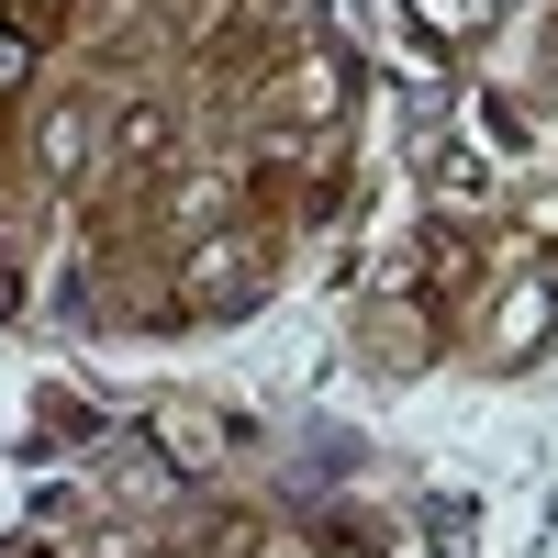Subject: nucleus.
I'll return each instance as SVG.
<instances>
[{
	"label": "nucleus",
	"instance_id": "nucleus-7",
	"mask_svg": "<svg viewBox=\"0 0 558 558\" xmlns=\"http://www.w3.org/2000/svg\"><path fill=\"white\" fill-rule=\"evenodd\" d=\"M23 12H34V23H45V12H68V0H23Z\"/></svg>",
	"mask_w": 558,
	"mask_h": 558
},
{
	"label": "nucleus",
	"instance_id": "nucleus-5",
	"mask_svg": "<svg viewBox=\"0 0 558 558\" xmlns=\"http://www.w3.org/2000/svg\"><path fill=\"white\" fill-rule=\"evenodd\" d=\"M23 68H34V34H0V89H23Z\"/></svg>",
	"mask_w": 558,
	"mask_h": 558
},
{
	"label": "nucleus",
	"instance_id": "nucleus-2",
	"mask_svg": "<svg viewBox=\"0 0 558 558\" xmlns=\"http://www.w3.org/2000/svg\"><path fill=\"white\" fill-rule=\"evenodd\" d=\"M78 157H89V101H68V112H45V168L68 179Z\"/></svg>",
	"mask_w": 558,
	"mask_h": 558
},
{
	"label": "nucleus",
	"instance_id": "nucleus-4",
	"mask_svg": "<svg viewBox=\"0 0 558 558\" xmlns=\"http://www.w3.org/2000/svg\"><path fill=\"white\" fill-rule=\"evenodd\" d=\"M168 213H179V223H213V213H223V179H179Z\"/></svg>",
	"mask_w": 558,
	"mask_h": 558
},
{
	"label": "nucleus",
	"instance_id": "nucleus-6",
	"mask_svg": "<svg viewBox=\"0 0 558 558\" xmlns=\"http://www.w3.org/2000/svg\"><path fill=\"white\" fill-rule=\"evenodd\" d=\"M23 302V268H12V246H0V313H12Z\"/></svg>",
	"mask_w": 558,
	"mask_h": 558
},
{
	"label": "nucleus",
	"instance_id": "nucleus-1",
	"mask_svg": "<svg viewBox=\"0 0 558 558\" xmlns=\"http://www.w3.org/2000/svg\"><path fill=\"white\" fill-rule=\"evenodd\" d=\"M157 447L179 458V470H223V458L246 447V425H235V413H213V402H168V413H157Z\"/></svg>",
	"mask_w": 558,
	"mask_h": 558
},
{
	"label": "nucleus",
	"instance_id": "nucleus-3",
	"mask_svg": "<svg viewBox=\"0 0 558 558\" xmlns=\"http://www.w3.org/2000/svg\"><path fill=\"white\" fill-rule=\"evenodd\" d=\"M123 157H134V168L168 157V112H157V101H134V112H123Z\"/></svg>",
	"mask_w": 558,
	"mask_h": 558
}]
</instances>
